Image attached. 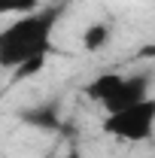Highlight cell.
Masks as SVG:
<instances>
[{
    "label": "cell",
    "instance_id": "8",
    "mask_svg": "<svg viewBox=\"0 0 155 158\" xmlns=\"http://www.w3.org/2000/svg\"><path fill=\"white\" fill-rule=\"evenodd\" d=\"M43 158H58V152H55V149H52V152H46V155Z\"/></svg>",
    "mask_w": 155,
    "mask_h": 158
},
{
    "label": "cell",
    "instance_id": "2",
    "mask_svg": "<svg viewBox=\"0 0 155 158\" xmlns=\"http://www.w3.org/2000/svg\"><path fill=\"white\" fill-rule=\"evenodd\" d=\"M149 82H152L149 70L128 73V76L125 73H100L85 85V98L94 100L97 106H103V113H119L137 100L149 98Z\"/></svg>",
    "mask_w": 155,
    "mask_h": 158
},
{
    "label": "cell",
    "instance_id": "5",
    "mask_svg": "<svg viewBox=\"0 0 155 158\" xmlns=\"http://www.w3.org/2000/svg\"><path fill=\"white\" fill-rule=\"evenodd\" d=\"M113 37V24L110 21H94L82 31V49L85 52H100Z\"/></svg>",
    "mask_w": 155,
    "mask_h": 158
},
{
    "label": "cell",
    "instance_id": "4",
    "mask_svg": "<svg viewBox=\"0 0 155 158\" xmlns=\"http://www.w3.org/2000/svg\"><path fill=\"white\" fill-rule=\"evenodd\" d=\"M19 118L27 122L31 128H40V131H61V128H64V125H61V106L55 103V100L37 103L34 110H21Z\"/></svg>",
    "mask_w": 155,
    "mask_h": 158
},
{
    "label": "cell",
    "instance_id": "6",
    "mask_svg": "<svg viewBox=\"0 0 155 158\" xmlns=\"http://www.w3.org/2000/svg\"><path fill=\"white\" fill-rule=\"evenodd\" d=\"M43 6V0H0V15H27Z\"/></svg>",
    "mask_w": 155,
    "mask_h": 158
},
{
    "label": "cell",
    "instance_id": "7",
    "mask_svg": "<svg viewBox=\"0 0 155 158\" xmlns=\"http://www.w3.org/2000/svg\"><path fill=\"white\" fill-rule=\"evenodd\" d=\"M64 158H85V155H82V152H79L76 146H70V149H67V152H64Z\"/></svg>",
    "mask_w": 155,
    "mask_h": 158
},
{
    "label": "cell",
    "instance_id": "1",
    "mask_svg": "<svg viewBox=\"0 0 155 158\" xmlns=\"http://www.w3.org/2000/svg\"><path fill=\"white\" fill-rule=\"evenodd\" d=\"M73 0H46L40 9L19 15L0 27V70H12L15 79L43 70L55 55V27L70 12Z\"/></svg>",
    "mask_w": 155,
    "mask_h": 158
},
{
    "label": "cell",
    "instance_id": "3",
    "mask_svg": "<svg viewBox=\"0 0 155 158\" xmlns=\"http://www.w3.org/2000/svg\"><path fill=\"white\" fill-rule=\"evenodd\" d=\"M107 137H116L122 143H146L155 137V94L137 100L119 113H103L100 122Z\"/></svg>",
    "mask_w": 155,
    "mask_h": 158
}]
</instances>
